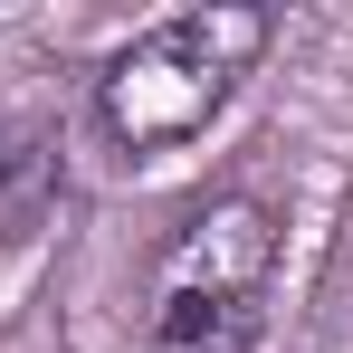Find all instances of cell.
Segmentation results:
<instances>
[{
    "label": "cell",
    "mask_w": 353,
    "mask_h": 353,
    "mask_svg": "<svg viewBox=\"0 0 353 353\" xmlns=\"http://www.w3.org/2000/svg\"><path fill=\"white\" fill-rule=\"evenodd\" d=\"M277 19L248 10V0H201V10H172L153 29H134L115 58L96 67V134L115 143L124 163H163L191 134H210V115L239 96V77L268 58Z\"/></svg>",
    "instance_id": "cell-1"
},
{
    "label": "cell",
    "mask_w": 353,
    "mask_h": 353,
    "mask_svg": "<svg viewBox=\"0 0 353 353\" xmlns=\"http://www.w3.org/2000/svg\"><path fill=\"white\" fill-rule=\"evenodd\" d=\"M268 287H277V210L258 191L191 201L143 277V353H258Z\"/></svg>",
    "instance_id": "cell-2"
}]
</instances>
